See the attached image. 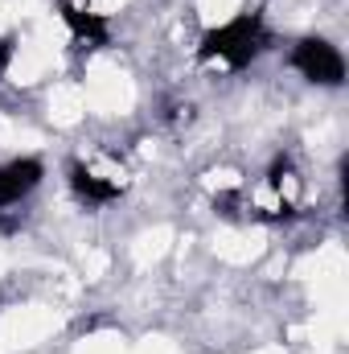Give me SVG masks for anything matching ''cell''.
Returning <instances> with one entry per match:
<instances>
[{
	"label": "cell",
	"instance_id": "cell-6",
	"mask_svg": "<svg viewBox=\"0 0 349 354\" xmlns=\"http://www.w3.org/2000/svg\"><path fill=\"white\" fill-rule=\"evenodd\" d=\"M292 174V157H288V153H283V157H275V161H271V174H267V185H271V189H279V185H283V177Z\"/></svg>",
	"mask_w": 349,
	"mask_h": 354
},
{
	"label": "cell",
	"instance_id": "cell-1",
	"mask_svg": "<svg viewBox=\"0 0 349 354\" xmlns=\"http://www.w3.org/2000/svg\"><path fill=\"white\" fill-rule=\"evenodd\" d=\"M267 41H271V37H267V29H263L259 17H239V21L222 25V29H210V33L201 37L197 58H201V62L226 58L230 71H243V66H251L263 50H267Z\"/></svg>",
	"mask_w": 349,
	"mask_h": 354
},
{
	"label": "cell",
	"instance_id": "cell-5",
	"mask_svg": "<svg viewBox=\"0 0 349 354\" xmlns=\"http://www.w3.org/2000/svg\"><path fill=\"white\" fill-rule=\"evenodd\" d=\"M70 185H74V194H79V198H87L90 206H99V202H111V198H119V194H123L115 181H103V177H94L90 169H83L79 161L70 165Z\"/></svg>",
	"mask_w": 349,
	"mask_h": 354
},
{
	"label": "cell",
	"instance_id": "cell-4",
	"mask_svg": "<svg viewBox=\"0 0 349 354\" xmlns=\"http://www.w3.org/2000/svg\"><path fill=\"white\" fill-rule=\"evenodd\" d=\"M58 8H62L70 33H74L79 41H87V46H107V41H111V29H107V21H103L99 12H87V8H79V4H70V0H58Z\"/></svg>",
	"mask_w": 349,
	"mask_h": 354
},
{
	"label": "cell",
	"instance_id": "cell-7",
	"mask_svg": "<svg viewBox=\"0 0 349 354\" xmlns=\"http://www.w3.org/2000/svg\"><path fill=\"white\" fill-rule=\"evenodd\" d=\"M12 46H17V37H0V75H4V66L12 58Z\"/></svg>",
	"mask_w": 349,
	"mask_h": 354
},
{
	"label": "cell",
	"instance_id": "cell-3",
	"mask_svg": "<svg viewBox=\"0 0 349 354\" xmlns=\"http://www.w3.org/2000/svg\"><path fill=\"white\" fill-rule=\"evenodd\" d=\"M46 177V165L37 157H21V161H8L0 169V206H12L21 202L29 189H37V181Z\"/></svg>",
	"mask_w": 349,
	"mask_h": 354
},
{
	"label": "cell",
	"instance_id": "cell-2",
	"mask_svg": "<svg viewBox=\"0 0 349 354\" xmlns=\"http://www.w3.org/2000/svg\"><path fill=\"white\" fill-rule=\"evenodd\" d=\"M292 66L321 87H341L346 83V58L337 54V46H329L325 37H304L292 50Z\"/></svg>",
	"mask_w": 349,
	"mask_h": 354
}]
</instances>
